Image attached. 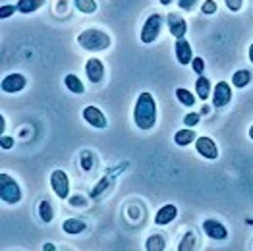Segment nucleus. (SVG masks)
I'll use <instances>...</instances> for the list:
<instances>
[{
    "label": "nucleus",
    "mask_w": 253,
    "mask_h": 251,
    "mask_svg": "<svg viewBox=\"0 0 253 251\" xmlns=\"http://www.w3.org/2000/svg\"><path fill=\"white\" fill-rule=\"evenodd\" d=\"M230 99H232L230 85L226 84V82H218L216 87H214V91H212V106L222 108V106H226L230 103Z\"/></svg>",
    "instance_id": "obj_6"
},
{
    "label": "nucleus",
    "mask_w": 253,
    "mask_h": 251,
    "mask_svg": "<svg viewBox=\"0 0 253 251\" xmlns=\"http://www.w3.org/2000/svg\"><path fill=\"white\" fill-rule=\"evenodd\" d=\"M167 23H169L170 33H172L176 39H184V35H186V31H188V23H186V20H184L182 16H178V14H169Z\"/></svg>",
    "instance_id": "obj_11"
},
{
    "label": "nucleus",
    "mask_w": 253,
    "mask_h": 251,
    "mask_svg": "<svg viewBox=\"0 0 253 251\" xmlns=\"http://www.w3.org/2000/svg\"><path fill=\"white\" fill-rule=\"evenodd\" d=\"M191 66H193V72H195L197 76H203V70H205V62H203V58L195 56V58L191 60Z\"/></svg>",
    "instance_id": "obj_27"
},
{
    "label": "nucleus",
    "mask_w": 253,
    "mask_h": 251,
    "mask_svg": "<svg viewBox=\"0 0 253 251\" xmlns=\"http://www.w3.org/2000/svg\"><path fill=\"white\" fill-rule=\"evenodd\" d=\"M184 124L188 126V127H195V126L199 124V114H188L186 118H184Z\"/></svg>",
    "instance_id": "obj_29"
},
{
    "label": "nucleus",
    "mask_w": 253,
    "mask_h": 251,
    "mask_svg": "<svg viewBox=\"0 0 253 251\" xmlns=\"http://www.w3.org/2000/svg\"><path fill=\"white\" fill-rule=\"evenodd\" d=\"M161 29H163V16L161 14L149 16L147 21L143 23V29H141V41L145 44H151L153 41H157Z\"/></svg>",
    "instance_id": "obj_4"
},
{
    "label": "nucleus",
    "mask_w": 253,
    "mask_h": 251,
    "mask_svg": "<svg viewBox=\"0 0 253 251\" xmlns=\"http://www.w3.org/2000/svg\"><path fill=\"white\" fill-rule=\"evenodd\" d=\"M195 2H197V0H178V6H180L182 10H191V8L195 6Z\"/></svg>",
    "instance_id": "obj_32"
},
{
    "label": "nucleus",
    "mask_w": 253,
    "mask_h": 251,
    "mask_svg": "<svg viewBox=\"0 0 253 251\" xmlns=\"http://www.w3.org/2000/svg\"><path fill=\"white\" fill-rule=\"evenodd\" d=\"M176 58L182 66H188L193 60V52H191V44L186 39H176Z\"/></svg>",
    "instance_id": "obj_13"
},
{
    "label": "nucleus",
    "mask_w": 253,
    "mask_h": 251,
    "mask_svg": "<svg viewBox=\"0 0 253 251\" xmlns=\"http://www.w3.org/2000/svg\"><path fill=\"white\" fill-rule=\"evenodd\" d=\"M195 248V236H193V232H188L186 236H184V240L180 242V246H178V250L180 251H190Z\"/></svg>",
    "instance_id": "obj_25"
},
{
    "label": "nucleus",
    "mask_w": 253,
    "mask_h": 251,
    "mask_svg": "<svg viewBox=\"0 0 253 251\" xmlns=\"http://www.w3.org/2000/svg\"><path fill=\"white\" fill-rule=\"evenodd\" d=\"M78 42L85 50L99 52V50H106L110 46V37L101 29H85L78 35Z\"/></svg>",
    "instance_id": "obj_2"
},
{
    "label": "nucleus",
    "mask_w": 253,
    "mask_h": 251,
    "mask_svg": "<svg viewBox=\"0 0 253 251\" xmlns=\"http://www.w3.org/2000/svg\"><path fill=\"white\" fill-rule=\"evenodd\" d=\"M201 12H203L205 16H211V14H214V12H216V2H214V0H207V2H203Z\"/></svg>",
    "instance_id": "obj_26"
},
{
    "label": "nucleus",
    "mask_w": 253,
    "mask_h": 251,
    "mask_svg": "<svg viewBox=\"0 0 253 251\" xmlns=\"http://www.w3.org/2000/svg\"><path fill=\"white\" fill-rule=\"evenodd\" d=\"M176 214H178V209H176V205H165V207H161V209H159L157 216H155V222H157L159 226L170 224V222L176 218Z\"/></svg>",
    "instance_id": "obj_14"
},
{
    "label": "nucleus",
    "mask_w": 253,
    "mask_h": 251,
    "mask_svg": "<svg viewBox=\"0 0 253 251\" xmlns=\"http://www.w3.org/2000/svg\"><path fill=\"white\" fill-rule=\"evenodd\" d=\"M159 2H161L163 6H169V4H170V2H172V0H159Z\"/></svg>",
    "instance_id": "obj_35"
},
{
    "label": "nucleus",
    "mask_w": 253,
    "mask_h": 251,
    "mask_svg": "<svg viewBox=\"0 0 253 251\" xmlns=\"http://www.w3.org/2000/svg\"><path fill=\"white\" fill-rule=\"evenodd\" d=\"M64 84H66V87H68L72 93H76V95H82V93H84V84H82V80H80L78 76H74V74H68V76L64 78Z\"/></svg>",
    "instance_id": "obj_19"
},
{
    "label": "nucleus",
    "mask_w": 253,
    "mask_h": 251,
    "mask_svg": "<svg viewBox=\"0 0 253 251\" xmlns=\"http://www.w3.org/2000/svg\"><path fill=\"white\" fill-rule=\"evenodd\" d=\"M203 230L205 234L211 238V240H226L228 238V230H226V226L224 224H220L218 220H212V218H207L205 222H203Z\"/></svg>",
    "instance_id": "obj_9"
},
{
    "label": "nucleus",
    "mask_w": 253,
    "mask_h": 251,
    "mask_svg": "<svg viewBox=\"0 0 253 251\" xmlns=\"http://www.w3.org/2000/svg\"><path fill=\"white\" fill-rule=\"evenodd\" d=\"M50 188H52V191L60 199L68 197V193H70V180H68V176H66L64 170H54L50 174Z\"/></svg>",
    "instance_id": "obj_5"
},
{
    "label": "nucleus",
    "mask_w": 253,
    "mask_h": 251,
    "mask_svg": "<svg viewBox=\"0 0 253 251\" xmlns=\"http://www.w3.org/2000/svg\"><path fill=\"white\" fill-rule=\"evenodd\" d=\"M0 145H2V149H12L14 147V139L10 135H2L0 137Z\"/></svg>",
    "instance_id": "obj_31"
},
{
    "label": "nucleus",
    "mask_w": 253,
    "mask_h": 251,
    "mask_svg": "<svg viewBox=\"0 0 253 251\" xmlns=\"http://www.w3.org/2000/svg\"><path fill=\"white\" fill-rule=\"evenodd\" d=\"M42 4H44V0H18V10L21 14H31V12L39 10Z\"/></svg>",
    "instance_id": "obj_20"
},
{
    "label": "nucleus",
    "mask_w": 253,
    "mask_h": 251,
    "mask_svg": "<svg viewBox=\"0 0 253 251\" xmlns=\"http://www.w3.org/2000/svg\"><path fill=\"white\" fill-rule=\"evenodd\" d=\"M76 8L84 14H93L97 10V2L95 0H76Z\"/></svg>",
    "instance_id": "obj_24"
},
{
    "label": "nucleus",
    "mask_w": 253,
    "mask_h": 251,
    "mask_svg": "<svg viewBox=\"0 0 253 251\" xmlns=\"http://www.w3.org/2000/svg\"><path fill=\"white\" fill-rule=\"evenodd\" d=\"M44 251H50V250H54V246L52 244H44V248H42Z\"/></svg>",
    "instance_id": "obj_33"
},
{
    "label": "nucleus",
    "mask_w": 253,
    "mask_h": 251,
    "mask_svg": "<svg viewBox=\"0 0 253 251\" xmlns=\"http://www.w3.org/2000/svg\"><path fill=\"white\" fill-rule=\"evenodd\" d=\"M250 82H252V72H250V70H238V72L232 76V85L234 87H238V89L246 87Z\"/></svg>",
    "instance_id": "obj_18"
},
{
    "label": "nucleus",
    "mask_w": 253,
    "mask_h": 251,
    "mask_svg": "<svg viewBox=\"0 0 253 251\" xmlns=\"http://www.w3.org/2000/svg\"><path fill=\"white\" fill-rule=\"evenodd\" d=\"M0 199L8 205H16L21 199V189L16 184V180L8 174H0Z\"/></svg>",
    "instance_id": "obj_3"
},
{
    "label": "nucleus",
    "mask_w": 253,
    "mask_h": 251,
    "mask_svg": "<svg viewBox=\"0 0 253 251\" xmlns=\"http://www.w3.org/2000/svg\"><path fill=\"white\" fill-rule=\"evenodd\" d=\"M224 2H226V6H228L230 12H238L244 6V0H224Z\"/></svg>",
    "instance_id": "obj_30"
},
{
    "label": "nucleus",
    "mask_w": 253,
    "mask_h": 251,
    "mask_svg": "<svg viewBox=\"0 0 253 251\" xmlns=\"http://www.w3.org/2000/svg\"><path fill=\"white\" fill-rule=\"evenodd\" d=\"M176 99L182 103L184 106H195V95L188 91V89H176Z\"/></svg>",
    "instance_id": "obj_23"
},
{
    "label": "nucleus",
    "mask_w": 253,
    "mask_h": 251,
    "mask_svg": "<svg viewBox=\"0 0 253 251\" xmlns=\"http://www.w3.org/2000/svg\"><path fill=\"white\" fill-rule=\"evenodd\" d=\"M39 216H41L42 222H52V218H54V209H52V205H50V201H41V205H39Z\"/></svg>",
    "instance_id": "obj_22"
},
{
    "label": "nucleus",
    "mask_w": 253,
    "mask_h": 251,
    "mask_svg": "<svg viewBox=\"0 0 253 251\" xmlns=\"http://www.w3.org/2000/svg\"><path fill=\"white\" fill-rule=\"evenodd\" d=\"M193 139H197V135H195L193 129H180V131L174 133V143L180 147L190 145V143H193Z\"/></svg>",
    "instance_id": "obj_15"
},
{
    "label": "nucleus",
    "mask_w": 253,
    "mask_h": 251,
    "mask_svg": "<svg viewBox=\"0 0 253 251\" xmlns=\"http://www.w3.org/2000/svg\"><path fill=\"white\" fill-rule=\"evenodd\" d=\"M250 62L253 64V42H252V46H250Z\"/></svg>",
    "instance_id": "obj_34"
},
{
    "label": "nucleus",
    "mask_w": 253,
    "mask_h": 251,
    "mask_svg": "<svg viewBox=\"0 0 253 251\" xmlns=\"http://www.w3.org/2000/svg\"><path fill=\"white\" fill-rule=\"evenodd\" d=\"M250 139H252V141H253V126H252V127H250Z\"/></svg>",
    "instance_id": "obj_36"
},
{
    "label": "nucleus",
    "mask_w": 253,
    "mask_h": 251,
    "mask_svg": "<svg viewBox=\"0 0 253 251\" xmlns=\"http://www.w3.org/2000/svg\"><path fill=\"white\" fill-rule=\"evenodd\" d=\"M16 10H18V6H2V8H0V18L6 20V18H10Z\"/></svg>",
    "instance_id": "obj_28"
},
{
    "label": "nucleus",
    "mask_w": 253,
    "mask_h": 251,
    "mask_svg": "<svg viewBox=\"0 0 253 251\" xmlns=\"http://www.w3.org/2000/svg\"><path fill=\"white\" fill-rule=\"evenodd\" d=\"M167 248V242H165V238L163 236H151L147 242H145V250L147 251H163Z\"/></svg>",
    "instance_id": "obj_21"
},
{
    "label": "nucleus",
    "mask_w": 253,
    "mask_h": 251,
    "mask_svg": "<svg viewBox=\"0 0 253 251\" xmlns=\"http://www.w3.org/2000/svg\"><path fill=\"white\" fill-rule=\"evenodd\" d=\"M84 118H85V122H89L93 127H99V129L106 127L105 114H103V112H101L97 106H85V108H84Z\"/></svg>",
    "instance_id": "obj_12"
},
{
    "label": "nucleus",
    "mask_w": 253,
    "mask_h": 251,
    "mask_svg": "<svg viewBox=\"0 0 253 251\" xmlns=\"http://www.w3.org/2000/svg\"><path fill=\"white\" fill-rule=\"evenodd\" d=\"M85 72H87V78L91 84H101L105 78V66L99 58H89L85 64Z\"/></svg>",
    "instance_id": "obj_8"
},
{
    "label": "nucleus",
    "mask_w": 253,
    "mask_h": 251,
    "mask_svg": "<svg viewBox=\"0 0 253 251\" xmlns=\"http://www.w3.org/2000/svg\"><path fill=\"white\" fill-rule=\"evenodd\" d=\"M25 84H27L25 76H21V74H10V76H6L2 80V91L4 93H20L21 89L25 87Z\"/></svg>",
    "instance_id": "obj_10"
},
{
    "label": "nucleus",
    "mask_w": 253,
    "mask_h": 251,
    "mask_svg": "<svg viewBox=\"0 0 253 251\" xmlns=\"http://www.w3.org/2000/svg\"><path fill=\"white\" fill-rule=\"evenodd\" d=\"M195 91H197V97H199L201 101H207L209 95H211V82H209V78L199 76V80H197V84H195Z\"/></svg>",
    "instance_id": "obj_16"
},
{
    "label": "nucleus",
    "mask_w": 253,
    "mask_h": 251,
    "mask_svg": "<svg viewBox=\"0 0 253 251\" xmlns=\"http://www.w3.org/2000/svg\"><path fill=\"white\" fill-rule=\"evenodd\" d=\"M62 228L66 234H82L84 230H87V224L80 218H68L62 224Z\"/></svg>",
    "instance_id": "obj_17"
},
{
    "label": "nucleus",
    "mask_w": 253,
    "mask_h": 251,
    "mask_svg": "<svg viewBox=\"0 0 253 251\" xmlns=\"http://www.w3.org/2000/svg\"><path fill=\"white\" fill-rule=\"evenodd\" d=\"M195 149L203 159L214 161L218 157V147H216V143L212 141L211 137H197L195 139Z\"/></svg>",
    "instance_id": "obj_7"
},
{
    "label": "nucleus",
    "mask_w": 253,
    "mask_h": 251,
    "mask_svg": "<svg viewBox=\"0 0 253 251\" xmlns=\"http://www.w3.org/2000/svg\"><path fill=\"white\" fill-rule=\"evenodd\" d=\"M133 122L139 129H151L155 122H157V105H155V99L153 95L143 91L139 93L137 97V103L133 108Z\"/></svg>",
    "instance_id": "obj_1"
}]
</instances>
